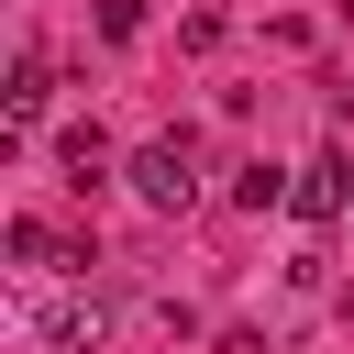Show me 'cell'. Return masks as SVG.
Segmentation results:
<instances>
[{"label":"cell","instance_id":"6da1fadb","mask_svg":"<svg viewBox=\"0 0 354 354\" xmlns=\"http://www.w3.org/2000/svg\"><path fill=\"white\" fill-rule=\"evenodd\" d=\"M122 177H133V199H144V210H188V199H199V155H188V133H155Z\"/></svg>","mask_w":354,"mask_h":354},{"label":"cell","instance_id":"7a4b0ae2","mask_svg":"<svg viewBox=\"0 0 354 354\" xmlns=\"http://www.w3.org/2000/svg\"><path fill=\"white\" fill-rule=\"evenodd\" d=\"M343 199H354V166H343V155H310V166H299V188H288V210H299V221H332Z\"/></svg>","mask_w":354,"mask_h":354},{"label":"cell","instance_id":"3957f363","mask_svg":"<svg viewBox=\"0 0 354 354\" xmlns=\"http://www.w3.org/2000/svg\"><path fill=\"white\" fill-rule=\"evenodd\" d=\"M100 332H111V310H100V299H77V288H66V299H44V343H55V354H88Z\"/></svg>","mask_w":354,"mask_h":354},{"label":"cell","instance_id":"277c9868","mask_svg":"<svg viewBox=\"0 0 354 354\" xmlns=\"http://www.w3.org/2000/svg\"><path fill=\"white\" fill-rule=\"evenodd\" d=\"M0 122H11V133H33V122H44V66H33V55L11 66V88H0Z\"/></svg>","mask_w":354,"mask_h":354},{"label":"cell","instance_id":"5b68a950","mask_svg":"<svg viewBox=\"0 0 354 354\" xmlns=\"http://www.w3.org/2000/svg\"><path fill=\"white\" fill-rule=\"evenodd\" d=\"M55 155H66V177L88 188V177H111V144H100V122H66L55 133Z\"/></svg>","mask_w":354,"mask_h":354},{"label":"cell","instance_id":"8992f818","mask_svg":"<svg viewBox=\"0 0 354 354\" xmlns=\"http://www.w3.org/2000/svg\"><path fill=\"white\" fill-rule=\"evenodd\" d=\"M288 188H299V177H277V166H243V177H232V199H243V210H277Z\"/></svg>","mask_w":354,"mask_h":354}]
</instances>
